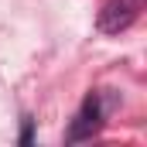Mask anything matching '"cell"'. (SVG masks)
<instances>
[{"label": "cell", "instance_id": "obj_1", "mask_svg": "<svg viewBox=\"0 0 147 147\" xmlns=\"http://www.w3.org/2000/svg\"><path fill=\"white\" fill-rule=\"evenodd\" d=\"M137 14H140V0H106L96 24L103 34H120L137 21Z\"/></svg>", "mask_w": 147, "mask_h": 147}, {"label": "cell", "instance_id": "obj_2", "mask_svg": "<svg viewBox=\"0 0 147 147\" xmlns=\"http://www.w3.org/2000/svg\"><path fill=\"white\" fill-rule=\"evenodd\" d=\"M99 123H103V110H99V96H86L82 99V110L75 116L72 130H69V140H86V137H92L96 130H99Z\"/></svg>", "mask_w": 147, "mask_h": 147}, {"label": "cell", "instance_id": "obj_3", "mask_svg": "<svg viewBox=\"0 0 147 147\" xmlns=\"http://www.w3.org/2000/svg\"><path fill=\"white\" fill-rule=\"evenodd\" d=\"M21 144H31V120L24 123V134H21Z\"/></svg>", "mask_w": 147, "mask_h": 147}]
</instances>
